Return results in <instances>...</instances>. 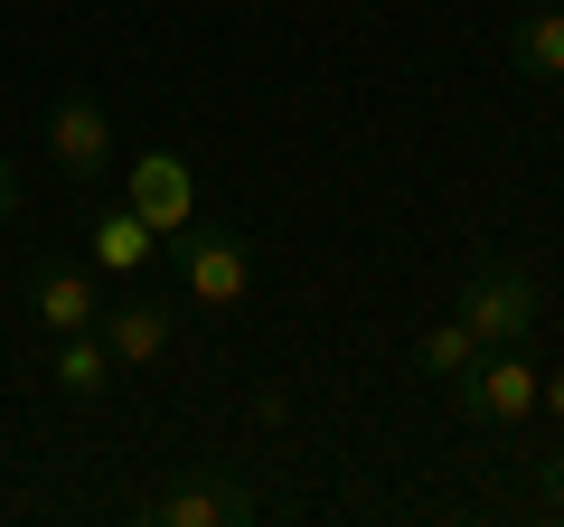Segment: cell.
Returning a JSON list of instances; mask_svg holds the SVG:
<instances>
[{
    "instance_id": "obj_1",
    "label": "cell",
    "mask_w": 564,
    "mask_h": 527,
    "mask_svg": "<svg viewBox=\"0 0 564 527\" xmlns=\"http://www.w3.org/2000/svg\"><path fill=\"white\" fill-rule=\"evenodd\" d=\"M170 264H180V283H188V302H198V311H236L245 283H254L245 236H236V226H198V217L170 236Z\"/></svg>"
},
{
    "instance_id": "obj_2",
    "label": "cell",
    "mask_w": 564,
    "mask_h": 527,
    "mask_svg": "<svg viewBox=\"0 0 564 527\" xmlns=\"http://www.w3.org/2000/svg\"><path fill=\"white\" fill-rule=\"evenodd\" d=\"M536 311H545V292H536L527 264H480V273L462 283V330L480 348H518L527 330H536Z\"/></svg>"
},
{
    "instance_id": "obj_3",
    "label": "cell",
    "mask_w": 564,
    "mask_h": 527,
    "mask_svg": "<svg viewBox=\"0 0 564 527\" xmlns=\"http://www.w3.org/2000/svg\"><path fill=\"white\" fill-rule=\"evenodd\" d=\"M536 386H545V367L527 358V340H518V348H480L470 377H452V396H462L470 424H527V415H536Z\"/></svg>"
},
{
    "instance_id": "obj_4",
    "label": "cell",
    "mask_w": 564,
    "mask_h": 527,
    "mask_svg": "<svg viewBox=\"0 0 564 527\" xmlns=\"http://www.w3.org/2000/svg\"><path fill=\"white\" fill-rule=\"evenodd\" d=\"M141 518L151 527H236V518H254V490L236 471H180L170 490L141 499Z\"/></svg>"
},
{
    "instance_id": "obj_5",
    "label": "cell",
    "mask_w": 564,
    "mask_h": 527,
    "mask_svg": "<svg viewBox=\"0 0 564 527\" xmlns=\"http://www.w3.org/2000/svg\"><path fill=\"white\" fill-rule=\"evenodd\" d=\"M122 207H132L151 236H180V226L198 217V170H188L180 151H141V161H132V189H122Z\"/></svg>"
},
{
    "instance_id": "obj_6",
    "label": "cell",
    "mask_w": 564,
    "mask_h": 527,
    "mask_svg": "<svg viewBox=\"0 0 564 527\" xmlns=\"http://www.w3.org/2000/svg\"><path fill=\"white\" fill-rule=\"evenodd\" d=\"M47 161L76 189H95L104 170H113V122H104L95 95H57V114H47Z\"/></svg>"
},
{
    "instance_id": "obj_7",
    "label": "cell",
    "mask_w": 564,
    "mask_h": 527,
    "mask_svg": "<svg viewBox=\"0 0 564 527\" xmlns=\"http://www.w3.org/2000/svg\"><path fill=\"white\" fill-rule=\"evenodd\" d=\"M95 340L113 348V367H151L170 348V302L161 292H122V302L95 311Z\"/></svg>"
},
{
    "instance_id": "obj_8",
    "label": "cell",
    "mask_w": 564,
    "mask_h": 527,
    "mask_svg": "<svg viewBox=\"0 0 564 527\" xmlns=\"http://www.w3.org/2000/svg\"><path fill=\"white\" fill-rule=\"evenodd\" d=\"M95 273L85 264H39V283H29V321L47 330V340H66V330H95Z\"/></svg>"
},
{
    "instance_id": "obj_9",
    "label": "cell",
    "mask_w": 564,
    "mask_h": 527,
    "mask_svg": "<svg viewBox=\"0 0 564 527\" xmlns=\"http://www.w3.org/2000/svg\"><path fill=\"white\" fill-rule=\"evenodd\" d=\"M508 66H518L527 85H564V0L555 10H527V20L508 29Z\"/></svg>"
},
{
    "instance_id": "obj_10",
    "label": "cell",
    "mask_w": 564,
    "mask_h": 527,
    "mask_svg": "<svg viewBox=\"0 0 564 527\" xmlns=\"http://www.w3.org/2000/svg\"><path fill=\"white\" fill-rule=\"evenodd\" d=\"M47 367H57V386H66V396H113V377H122V367H113V348H104L95 330H66Z\"/></svg>"
},
{
    "instance_id": "obj_11",
    "label": "cell",
    "mask_w": 564,
    "mask_h": 527,
    "mask_svg": "<svg viewBox=\"0 0 564 527\" xmlns=\"http://www.w3.org/2000/svg\"><path fill=\"white\" fill-rule=\"evenodd\" d=\"M470 358H480V340H470L462 321H433V330H423V340H414V367H423V377H433V386L470 377Z\"/></svg>"
},
{
    "instance_id": "obj_12",
    "label": "cell",
    "mask_w": 564,
    "mask_h": 527,
    "mask_svg": "<svg viewBox=\"0 0 564 527\" xmlns=\"http://www.w3.org/2000/svg\"><path fill=\"white\" fill-rule=\"evenodd\" d=\"M95 264H104V273H132V264H151V226H141L132 207H104V226H95Z\"/></svg>"
},
{
    "instance_id": "obj_13",
    "label": "cell",
    "mask_w": 564,
    "mask_h": 527,
    "mask_svg": "<svg viewBox=\"0 0 564 527\" xmlns=\"http://www.w3.org/2000/svg\"><path fill=\"white\" fill-rule=\"evenodd\" d=\"M536 499H545V518H564V443L545 452V471H536Z\"/></svg>"
},
{
    "instance_id": "obj_14",
    "label": "cell",
    "mask_w": 564,
    "mask_h": 527,
    "mask_svg": "<svg viewBox=\"0 0 564 527\" xmlns=\"http://www.w3.org/2000/svg\"><path fill=\"white\" fill-rule=\"evenodd\" d=\"M10 217H20V170L0 161V226H10Z\"/></svg>"
},
{
    "instance_id": "obj_15",
    "label": "cell",
    "mask_w": 564,
    "mask_h": 527,
    "mask_svg": "<svg viewBox=\"0 0 564 527\" xmlns=\"http://www.w3.org/2000/svg\"><path fill=\"white\" fill-rule=\"evenodd\" d=\"M536 406H545V415H555V424H564V367H555V377L536 386Z\"/></svg>"
}]
</instances>
